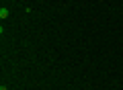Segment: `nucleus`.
I'll return each instance as SVG.
<instances>
[{"mask_svg": "<svg viewBox=\"0 0 123 90\" xmlns=\"http://www.w3.org/2000/svg\"><path fill=\"white\" fill-rule=\"evenodd\" d=\"M8 14H10V10H8V8H4V6L0 8V18H2V21H4V18H8Z\"/></svg>", "mask_w": 123, "mask_h": 90, "instance_id": "f257e3e1", "label": "nucleus"}, {"mask_svg": "<svg viewBox=\"0 0 123 90\" xmlns=\"http://www.w3.org/2000/svg\"><path fill=\"white\" fill-rule=\"evenodd\" d=\"M0 90H8V88H6V86H0Z\"/></svg>", "mask_w": 123, "mask_h": 90, "instance_id": "f03ea898", "label": "nucleus"}]
</instances>
